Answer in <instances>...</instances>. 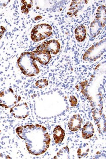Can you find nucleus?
I'll return each instance as SVG.
<instances>
[{
  "label": "nucleus",
  "instance_id": "19",
  "mask_svg": "<svg viewBox=\"0 0 106 159\" xmlns=\"http://www.w3.org/2000/svg\"><path fill=\"white\" fill-rule=\"evenodd\" d=\"M36 86L39 88H44L48 85V81L47 80H38L35 83Z\"/></svg>",
  "mask_w": 106,
  "mask_h": 159
},
{
  "label": "nucleus",
  "instance_id": "17",
  "mask_svg": "<svg viewBox=\"0 0 106 159\" xmlns=\"http://www.w3.org/2000/svg\"><path fill=\"white\" fill-rule=\"evenodd\" d=\"M33 6V1H21V12L27 14Z\"/></svg>",
  "mask_w": 106,
  "mask_h": 159
},
{
  "label": "nucleus",
  "instance_id": "4",
  "mask_svg": "<svg viewBox=\"0 0 106 159\" xmlns=\"http://www.w3.org/2000/svg\"><path fill=\"white\" fill-rule=\"evenodd\" d=\"M105 39L96 43L91 46L83 56V60L89 62H93L97 60L105 52Z\"/></svg>",
  "mask_w": 106,
  "mask_h": 159
},
{
  "label": "nucleus",
  "instance_id": "1",
  "mask_svg": "<svg viewBox=\"0 0 106 159\" xmlns=\"http://www.w3.org/2000/svg\"><path fill=\"white\" fill-rule=\"evenodd\" d=\"M16 132L25 141L29 152L32 155H42L48 150L51 143L47 128L40 125H29L18 127Z\"/></svg>",
  "mask_w": 106,
  "mask_h": 159
},
{
  "label": "nucleus",
  "instance_id": "11",
  "mask_svg": "<svg viewBox=\"0 0 106 159\" xmlns=\"http://www.w3.org/2000/svg\"><path fill=\"white\" fill-rule=\"evenodd\" d=\"M104 25H103L97 20H94L92 21L90 26V34L92 37H96L99 34L101 33L102 30Z\"/></svg>",
  "mask_w": 106,
  "mask_h": 159
},
{
  "label": "nucleus",
  "instance_id": "13",
  "mask_svg": "<svg viewBox=\"0 0 106 159\" xmlns=\"http://www.w3.org/2000/svg\"><path fill=\"white\" fill-rule=\"evenodd\" d=\"M53 139L56 143H62L65 137V132L62 127L60 126H56L53 130Z\"/></svg>",
  "mask_w": 106,
  "mask_h": 159
},
{
  "label": "nucleus",
  "instance_id": "6",
  "mask_svg": "<svg viewBox=\"0 0 106 159\" xmlns=\"http://www.w3.org/2000/svg\"><path fill=\"white\" fill-rule=\"evenodd\" d=\"M31 53L34 59L43 66H46L49 63L52 58L51 53L45 49L42 44L39 45L36 50L32 52Z\"/></svg>",
  "mask_w": 106,
  "mask_h": 159
},
{
  "label": "nucleus",
  "instance_id": "16",
  "mask_svg": "<svg viewBox=\"0 0 106 159\" xmlns=\"http://www.w3.org/2000/svg\"><path fill=\"white\" fill-rule=\"evenodd\" d=\"M55 159H69L70 158V149L67 146L61 149L57 155L54 157Z\"/></svg>",
  "mask_w": 106,
  "mask_h": 159
},
{
  "label": "nucleus",
  "instance_id": "5",
  "mask_svg": "<svg viewBox=\"0 0 106 159\" xmlns=\"http://www.w3.org/2000/svg\"><path fill=\"white\" fill-rule=\"evenodd\" d=\"M52 34V28L48 24H39L34 26L31 32V38L34 42H39Z\"/></svg>",
  "mask_w": 106,
  "mask_h": 159
},
{
  "label": "nucleus",
  "instance_id": "18",
  "mask_svg": "<svg viewBox=\"0 0 106 159\" xmlns=\"http://www.w3.org/2000/svg\"><path fill=\"white\" fill-rule=\"evenodd\" d=\"M89 148H88V145L84 144L83 145H81L80 147V148H78V151H77V153H78V157L79 158H83L85 157L89 152Z\"/></svg>",
  "mask_w": 106,
  "mask_h": 159
},
{
  "label": "nucleus",
  "instance_id": "3",
  "mask_svg": "<svg viewBox=\"0 0 106 159\" xmlns=\"http://www.w3.org/2000/svg\"><path fill=\"white\" fill-rule=\"evenodd\" d=\"M21 100V97L16 94L11 88L5 89L0 92V105L5 109H11Z\"/></svg>",
  "mask_w": 106,
  "mask_h": 159
},
{
  "label": "nucleus",
  "instance_id": "9",
  "mask_svg": "<svg viewBox=\"0 0 106 159\" xmlns=\"http://www.w3.org/2000/svg\"><path fill=\"white\" fill-rule=\"evenodd\" d=\"M45 49L50 53L56 55L59 52L60 49V44L58 41L52 39L48 41H45L41 43Z\"/></svg>",
  "mask_w": 106,
  "mask_h": 159
},
{
  "label": "nucleus",
  "instance_id": "8",
  "mask_svg": "<svg viewBox=\"0 0 106 159\" xmlns=\"http://www.w3.org/2000/svg\"><path fill=\"white\" fill-rule=\"evenodd\" d=\"M87 3L88 1H72L67 13L68 16L72 17L76 15Z\"/></svg>",
  "mask_w": 106,
  "mask_h": 159
},
{
  "label": "nucleus",
  "instance_id": "21",
  "mask_svg": "<svg viewBox=\"0 0 106 159\" xmlns=\"http://www.w3.org/2000/svg\"><path fill=\"white\" fill-rule=\"evenodd\" d=\"M6 31V29L5 28L4 26H0V40L1 38L2 37L3 35L4 34Z\"/></svg>",
  "mask_w": 106,
  "mask_h": 159
},
{
  "label": "nucleus",
  "instance_id": "23",
  "mask_svg": "<svg viewBox=\"0 0 106 159\" xmlns=\"http://www.w3.org/2000/svg\"><path fill=\"white\" fill-rule=\"evenodd\" d=\"M1 5H2V4H1V1H0V8H1Z\"/></svg>",
  "mask_w": 106,
  "mask_h": 159
},
{
  "label": "nucleus",
  "instance_id": "20",
  "mask_svg": "<svg viewBox=\"0 0 106 159\" xmlns=\"http://www.w3.org/2000/svg\"><path fill=\"white\" fill-rule=\"evenodd\" d=\"M70 102L72 107H76L77 104V100L76 97L74 96H71L70 97Z\"/></svg>",
  "mask_w": 106,
  "mask_h": 159
},
{
  "label": "nucleus",
  "instance_id": "14",
  "mask_svg": "<svg viewBox=\"0 0 106 159\" xmlns=\"http://www.w3.org/2000/svg\"><path fill=\"white\" fill-rule=\"evenodd\" d=\"M75 36L77 41L83 42L86 38V31L85 25H78L75 30Z\"/></svg>",
  "mask_w": 106,
  "mask_h": 159
},
{
  "label": "nucleus",
  "instance_id": "7",
  "mask_svg": "<svg viewBox=\"0 0 106 159\" xmlns=\"http://www.w3.org/2000/svg\"><path fill=\"white\" fill-rule=\"evenodd\" d=\"M10 113L17 119H25L28 117L30 113V109L28 105L25 102H21L15 105L10 109Z\"/></svg>",
  "mask_w": 106,
  "mask_h": 159
},
{
  "label": "nucleus",
  "instance_id": "22",
  "mask_svg": "<svg viewBox=\"0 0 106 159\" xmlns=\"http://www.w3.org/2000/svg\"><path fill=\"white\" fill-rule=\"evenodd\" d=\"M4 156L1 153H0V158H4Z\"/></svg>",
  "mask_w": 106,
  "mask_h": 159
},
{
  "label": "nucleus",
  "instance_id": "2",
  "mask_svg": "<svg viewBox=\"0 0 106 159\" xmlns=\"http://www.w3.org/2000/svg\"><path fill=\"white\" fill-rule=\"evenodd\" d=\"M17 64L22 73L27 76H34L39 72L31 52L22 53L17 60Z\"/></svg>",
  "mask_w": 106,
  "mask_h": 159
},
{
  "label": "nucleus",
  "instance_id": "10",
  "mask_svg": "<svg viewBox=\"0 0 106 159\" xmlns=\"http://www.w3.org/2000/svg\"><path fill=\"white\" fill-rule=\"evenodd\" d=\"M82 119L79 115H74L68 121V128L73 132L77 131L81 129Z\"/></svg>",
  "mask_w": 106,
  "mask_h": 159
},
{
  "label": "nucleus",
  "instance_id": "12",
  "mask_svg": "<svg viewBox=\"0 0 106 159\" xmlns=\"http://www.w3.org/2000/svg\"><path fill=\"white\" fill-rule=\"evenodd\" d=\"M94 125L90 122L88 121L85 124L82 130V137L84 139H89L94 136Z\"/></svg>",
  "mask_w": 106,
  "mask_h": 159
},
{
  "label": "nucleus",
  "instance_id": "15",
  "mask_svg": "<svg viewBox=\"0 0 106 159\" xmlns=\"http://www.w3.org/2000/svg\"><path fill=\"white\" fill-rule=\"evenodd\" d=\"M95 20L103 25H106V7L104 5H101L98 8Z\"/></svg>",
  "mask_w": 106,
  "mask_h": 159
}]
</instances>
